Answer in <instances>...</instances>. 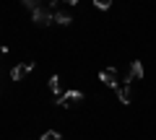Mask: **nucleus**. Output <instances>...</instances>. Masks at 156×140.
I'll return each instance as SVG.
<instances>
[{
    "label": "nucleus",
    "instance_id": "7ed1b4c3",
    "mask_svg": "<svg viewBox=\"0 0 156 140\" xmlns=\"http://www.w3.org/2000/svg\"><path fill=\"white\" fill-rule=\"evenodd\" d=\"M31 70H34V62H21V65H16V67L11 70V78H13V80H23Z\"/></svg>",
    "mask_w": 156,
    "mask_h": 140
},
{
    "label": "nucleus",
    "instance_id": "423d86ee",
    "mask_svg": "<svg viewBox=\"0 0 156 140\" xmlns=\"http://www.w3.org/2000/svg\"><path fill=\"white\" fill-rule=\"evenodd\" d=\"M117 96H120V101H122V104H130V101H133V91H130V83H128V86H120V88H117Z\"/></svg>",
    "mask_w": 156,
    "mask_h": 140
},
{
    "label": "nucleus",
    "instance_id": "6e6552de",
    "mask_svg": "<svg viewBox=\"0 0 156 140\" xmlns=\"http://www.w3.org/2000/svg\"><path fill=\"white\" fill-rule=\"evenodd\" d=\"M55 23H62V26H68V23H70V16H68V13H55Z\"/></svg>",
    "mask_w": 156,
    "mask_h": 140
},
{
    "label": "nucleus",
    "instance_id": "f257e3e1",
    "mask_svg": "<svg viewBox=\"0 0 156 140\" xmlns=\"http://www.w3.org/2000/svg\"><path fill=\"white\" fill-rule=\"evenodd\" d=\"M83 101V94L81 91H65V94H60V99H57V107H62V109H70V107H78Z\"/></svg>",
    "mask_w": 156,
    "mask_h": 140
},
{
    "label": "nucleus",
    "instance_id": "1a4fd4ad",
    "mask_svg": "<svg viewBox=\"0 0 156 140\" xmlns=\"http://www.w3.org/2000/svg\"><path fill=\"white\" fill-rule=\"evenodd\" d=\"M39 140H60V132H55V130H50V132H44Z\"/></svg>",
    "mask_w": 156,
    "mask_h": 140
},
{
    "label": "nucleus",
    "instance_id": "0eeeda50",
    "mask_svg": "<svg viewBox=\"0 0 156 140\" xmlns=\"http://www.w3.org/2000/svg\"><path fill=\"white\" fill-rule=\"evenodd\" d=\"M50 91L60 96V78H57V75H52V78H50Z\"/></svg>",
    "mask_w": 156,
    "mask_h": 140
},
{
    "label": "nucleus",
    "instance_id": "20e7f679",
    "mask_svg": "<svg viewBox=\"0 0 156 140\" xmlns=\"http://www.w3.org/2000/svg\"><path fill=\"white\" fill-rule=\"evenodd\" d=\"M99 80H101L104 86H109V88H120V86H117V70H115V67L101 70V73H99Z\"/></svg>",
    "mask_w": 156,
    "mask_h": 140
},
{
    "label": "nucleus",
    "instance_id": "f03ea898",
    "mask_svg": "<svg viewBox=\"0 0 156 140\" xmlns=\"http://www.w3.org/2000/svg\"><path fill=\"white\" fill-rule=\"evenodd\" d=\"M31 18H34L37 26H50V23H55V13H52L50 8H44V5H39L37 11L31 13Z\"/></svg>",
    "mask_w": 156,
    "mask_h": 140
},
{
    "label": "nucleus",
    "instance_id": "9d476101",
    "mask_svg": "<svg viewBox=\"0 0 156 140\" xmlns=\"http://www.w3.org/2000/svg\"><path fill=\"white\" fill-rule=\"evenodd\" d=\"M96 8H101V11H107V8H109V0H96Z\"/></svg>",
    "mask_w": 156,
    "mask_h": 140
},
{
    "label": "nucleus",
    "instance_id": "39448f33",
    "mask_svg": "<svg viewBox=\"0 0 156 140\" xmlns=\"http://www.w3.org/2000/svg\"><path fill=\"white\" fill-rule=\"evenodd\" d=\"M140 78H143V65L135 60V62H130V67H128V83L130 80H140Z\"/></svg>",
    "mask_w": 156,
    "mask_h": 140
}]
</instances>
